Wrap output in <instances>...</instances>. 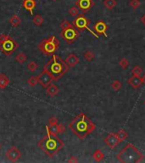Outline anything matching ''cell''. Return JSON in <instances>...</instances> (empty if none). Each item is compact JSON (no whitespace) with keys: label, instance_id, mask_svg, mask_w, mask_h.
Here are the masks:
<instances>
[{"label":"cell","instance_id":"cell-15","mask_svg":"<svg viewBox=\"0 0 145 163\" xmlns=\"http://www.w3.org/2000/svg\"><path fill=\"white\" fill-rule=\"evenodd\" d=\"M127 83H128V84L130 86H132L133 88H139L140 87L142 86V84H143L141 77H136V76H132V77H130L128 79Z\"/></svg>","mask_w":145,"mask_h":163},{"label":"cell","instance_id":"cell-6","mask_svg":"<svg viewBox=\"0 0 145 163\" xmlns=\"http://www.w3.org/2000/svg\"><path fill=\"white\" fill-rule=\"evenodd\" d=\"M19 47L18 43L7 34L0 35V50L6 55H12Z\"/></svg>","mask_w":145,"mask_h":163},{"label":"cell","instance_id":"cell-24","mask_svg":"<svg viewBox=\"0 0 145 163\" xmlns=\"http://www.w3.org/2000/svg\"><path fill=\"white\" fill-rule=\"evenodd\" d=\"M116 134H117L118 137L121 139V140L122 142L125 141L126 139L128 138V134H127V132H126V130H124V129H120Z\"/></svg>","mask_w":145,"mask_h":163},{"label":"cell","instance_id":"cell-31","mask_svg":"<svg viewBox=\"0 0 145 163\" xmlns=\"http://www.w3.org/2000/svg\"><path fill=\"white\" fill-rule=\"evenodd\" d=\"M73 25L70 22V21H68L67 20H64L62 22H61V24H60V28L62 29V30H65V29H67L69 27H71Z\"/></svg>","mask_w":145,"mask_h":163},{"label":"cell","instance_id":"cell-1","mask_svg":"<svg viewBox=\"0 0 145 163\" xmlns=\"http://www.w3.org/2000/svg\"><path fill=\"white\" fill-rule=\"evenodd\" d=\"M69 128L78 139L82 140L96 129V125L90 120V118H88L86 114L80 113L70 122Z\"/></svg>","mask_w":145,"mask_h":163},{"label":"cell","instance_id":"cell-20","mask_svg":"<svg viewBox=\"0 0 145 163\" xmlns=\"http://www.w3.org/2000/svg\"><path fill=\"white\" fill-rule=\"evenodd\" d=\"M93 157L97 162H99L105 158V154L101 150H96L94 151V153L93 154Z\"/></svg>","mask_w":145,"mask_h":163},{"label":"cell","instance_id":"cell-35","mask_svg":"<svg viewBox=\"0 0 145 163\" xmlns=\"http://www.w3.org/2000/svg\"><path fill=\"white\" fill-rule=\"evenodd\" d=\"M59 123L58 118L56 116H51L48 120V126H54Z\"/></svg>","mask_w":145,"mask_h":163},{"label":"cell","instance_id":"cell-33","mask_svg":"<svg viewBox=\"0 0 145 163\" xmlns=\"http://www.w3.org/2000/svg\"><path fill=\"white\" fill-rule=\"evenodd\" d=\"M140 1L139 0H131L130 1V6L134 10H136L139 6H140Z\"/></svg>","mask_w":145,"mask_h":163},{"label":"cell","instance_id":"cell-12","mask_svg":"<svg viewBox=\"0 0 145 163\" xmlns=\"http://www.w3.org/2000/svg\"><path fill=\"white\" fill-rule=\"evenodd\" d=\"M76 5L82 12L86 13L92 9V7L94 5V2L93 0H77L76 2Z\"/></svg>","mask_w":145,"mask_h":163},{"label":"cell","instance_id":"cell-10","mask_svg":"<svg viewBox=\"0 0 145 163\" xmlns=\"http://www.w3.org/2000/svg\"><path fill=\"white\" fill-rule=\"evenodd\" d=\"M105 143L110 148V149H115L116 146L119 144H121L122 141L121 140V139L118 137V135L116 133H110L107 135L106 137L104 139Z\"/></svg>","mask_w":145,"mask_h":163},{"label":"cell","instance_id":"cell-22","mask_svg":"<svg viewBox=\"0 0 145 163\" xmlns=\"http://www.w3.org/2000/svg\"><path fill=\"white\" fill-rule=\"evenodd\" d=\"M32 22L34 25H36L37 27H40L43 24L44 22V19L43 18V16H41L40 15H37L34 16V18L32 20Z\"/></svg>","mask_w":145,"mask_h":163},{"label":"cell","instance_id":"cell-9","mask_svg":"<svg viewBox=\"0 0 145 163\" xmlns=\"http://www.w3.org/2000/svg\"><path fill=\"white\" fill-rule=\"evenodd\" d=\"M38 80L39 84L42 87H45V88H47L53 83V81H54L53 77L48 73L45 69H43L42 73L39 76H38Z\"/></svg>","mask_w":145,"mask_h":163},{"label":"cell","instance_id":"cell-4","mask_svg":"<svg viewBox=\"0 0 145 163\" xmlns=\"http://www.w3.org/2000/svg\"><path fill=\"white\" fill-rule=\"evenodd\" d=\"M117 160L122 163L141 162L144 159V155L132 144H127L117 154Z\"/></svg>","mask_w":145,"mask_h":163},{"label":"cell","instance_id":"cell-29","mask_svg":"<svg viewBox=\"0 0 145 163\" xmlns=\"http://www.w3.org/2000/svg\"><path fill=\"white\" fill-rule=\"evenodd\" d=\"M121 86H122L121 83L120 81H118V80L114 81V82L112 83V84H111V87H112V89H113L114 91H119V90L121 88Z\"/></svg>","mask_w":145,"mask_h":163},{"label":"cell","instance_id":"cell-21","mask_svg":"<svg viewBox=\"0 0 145 163\" xmlns=\"http://www.w3.org/2000/svg\"><path fill=\"white\" fill-rule=\"evenodd\" d=\"M103 4L105 6V8H107L109 10H113L117 4L116 0H104Z\"/></svg>","mask_w":145,"mask_h":163},{"label":"cell","instance_id":"cell-32","mask_svg":"<svg viewBox=\"0 0 145 163\" xmlns=\"http://www.w3.org/2000/svg\"><path fill=\"white\" fill-rule=\"evenodd\" d=\"M119 65H120L121 67L123 68V69H127L128 66H129V61L126 59V58H123V59H121L120 60Z\"/></svg>","mask_w":145,"mask_h":163},{"label":"cell","instance_id":"cell-11","mask_svg":"<svg viewBox=\"0 0 145 163\" xmlns=\"http://www.w3.org/2000/svg\"><path fill=\"white\" fill-rule=\"evenodd\" d=\"M5 155H6V157L10 160V162H18L20 159V157L22 156V154L20 151V150L17 147L12 146L7 150Z\"/></svg>","mask_w":145,"mask_h":163},{"label":"cell","instance_id":"cell-16","mask_svg":"<svg viewBox=\"0 0 145 163\" xmlns=\"http://www.w3.org/2000/svg\"><path fill=\"white\" fill-rule=\"evenodd\" d=\"M22 5L25 8V10L29 11L31 15H33V10L36 8L35 0H24Z\"/></svg>","mask_w":145,"mask_h":163},{"label":"cell","instance_id":"cell-41","mask_svg":"<svg viewBox=\"0 0 145 163\" xmlns=\"http://www.w3.org/2000/svg\"><path fill=\"white\" fill-rule=\"evenodd\" d=\"M54 1H55V0H54Z\"/></svg>","mask_w":145,"mask_h":163},{"label":"cell","instance_id":"cell-19","mask_svg":"<svg viewBox=\"0 0 145 163\" xmlns=\"http://www.w3.org/2000/svg\"><path fill=\"white\" fill-rule=\"evenodd\" d=\"M10 23L13 27H18L20 23H21V19L17 15H14L10 19Z\"/></svg>","mask_w":145,"mask_h":163},{"label":"cell","instance_id":"cell-25","mask_svg":"<svg viewBox=\"0 0 145 163\" xmlns=\"http://www.w3.org/2000/svg\"><path fill=\"white\" fill-rule=\"evenodd\" d=\"M83 57L84 59L87 60V61H91V60H93L94 57H95V55H94V53L93 52V51H91V50H87L86 51L84 54H83Z\"/></svg>","mask_w":145,"mask_h":163},{"label":"cell","instance_id":"cell-40","mask_svg":"<svg viewBox=\"0 0 145 163\" xmlns=\"http://www.w3.org/2000/svg\"><path fill=\"white\" fill-rule=\"evenodd\" d=\"M144 105H145V101H144Z\"/></svg>","mask_w":145,"mask_h":163},{"label":"cell","instance_id":"cell-28","mask_svg":"<svg viewBox=\"0 0 145 163\" xmlns=\"http://www.w3.org/2000/svg\"><path fill=\"white\" fill-rule=\"evenodd\" d=\"M38 68V65L36 61H31L27 66V69L31 72H34Z\"/></svg>","mask_w":145,"mask_h":163},{"label":"cell","instance_id":"cell-37","mask_svg":"<svg viewBox=\"0 0 145 163\" xmlns=\"http://www.w3.org/2000/svg\"><path fill=\"white\" fill-rule=\"evenodd\" d=\"M141 22L145 26V14L141 17Z\"/></svg>","mask_w":145,"mask_h":163},{"label":"cell","instance_id":"cell-14","mask_svg":"<svg viewBox=\"0 0 145 163\" xmlns=\"http://www.w3.org/2000/svg\"><path fill=\"white\" fill-rule=\"evenodd\" d=\"M65 62L67 64L69 67H74L80 62V59L75 54H70L65 59Z\"/></svg>","mask_w":145,"mask_h":163},{"label":"cell","instance_id":"cell-8","mask_svg":"<svg viewBox=\"0 0 145 163\" xmlns=\"http://www.w3.org/2000/svg\"><path fill=\"white\" fill-rule=\"evenodd\" d=\"M60 36L66 41L68 44H72L79 38L80 31L74 26H72L71 27L62 30V31L60 32Z\"/></svg>","mask_w":145,"mask_h":163},{"label":"cell","instance_id":"cell-36","mask_svg":"<svg viewBox=\"0 0 145 163\" xmlns=\"http://www.w3.org/2000/svg\"><path fill=\"white\" fill-rule=\"evenodd\" d=\"M78 160L76 156H70V159L68 160V162H77Z\"/></svg>","mask_w":145,"mask_h":163},{"label":"cell","instance_id":"cell-18","mask_svg":"<svg viewBox=\"0 0 145 163\" xmlns=\"http://www.w3.org/2000/svg\"><path fill=\"white\" fill-rule=\"evenodd\" d=\"M10 84V78L5 74H0V88H5Z\"/></svg>","mask_w":145,"mask_h":163},{"label":"cell","instance_id":"cell-17","mask_svg":"<svg viewBox=\"0 0 145 163\" xmlns=\"http://www.w3.org/2000/svg\"><path fill=\"white\" fill-rule=\"evenodd\" d=\"M59 88L56 85L54 84H50L49 86L47 87V90H46V94L47 95L50 96V97H54L59 94Z\"/></svg>","mask_w":145,"mask_h":163},{"label":"cell","instance_id":"cell-39","mask_svg":"<svg viewBox=\"0 0 145 163\" xmlns=\"http://www.w3.org/2000/svg\"><path fill=\"white\" fill-rule=\"evenodd\" d=\"M1 147H2V145H1V143H0V149H1Z\"/></svg>","mask_w":145,"mask_h":163},{"label":"cell","instance_id":"cell-30","mask_svg":"<svg viewBox=\"0 0 145 163\" xmlns=\"http://www.w3.org/2000/svg\"><path fill=\"white\" fill-rule=\"evenodd\" d=\"M69 14H70V15L72 16V17H77L78 15H79V10L77 9V7H76V6L71 7V8L69 10Z\"/></svg>","mask_w":145,"mask_h":163},{"label":"cell","instance_id":"cell-7","mask_svg":"<svg viewBox=\"0 0 145 163\" xmlns=\"http://www.w3.org/2000/svg\"><path fill=\"white\" fill-rule=\"evenodd\" d=\"M89 24H90V20L87 19L84 15H78L72 22V25L77 29L79 31H88L93 36H94L96 38H98L99 36L97 35L96 32H94L92 29L89 28Z\"/></svg>","mask_w":145,"mask_h":163},{"label":"cell","instance_id":"cell-23","mask_svg":"<svg viewBox=\"0 0 145 163\" xmlns=\"http://www.w3.org/2000/svg\"><path fill=\"white\" fill-rule=\"evenodd\" d=\"M26 59H27L26 55L24 53H22V52H20L19 54L15 56V60H16L18 63H20V64H23V63H25Z\"/></svg>","mask_w":145,"mask_h":163},{"label":"cell","instance_id":"cell-5","mask_svg":"<svg viewBox=\"0 0 145 163\" xmlns=\"http://www.w3.org/2000/svg\"><path fill=\"white\" fill-rule=\"evenodd\" d=\"M59 48V41L55 36L42 40L38 44L39 50L45 55H53Z\"/></svg>","mask_w":145,"mask_h":163},{"label":"cell","instance_id":"cell-38","mask_svg":"<svg viewBox=\"0 0 145 163\" xmlns=\"http://www.w3.org/2000/svg\"><path fill=\"white\" fill-rule=\"evenodd\" d=\"M141 79H142V82H143V84H145V74L143 76V77H141Z\"/></svg>","mask_w":145,"mask_h":163},{"label":"cell","instance_id":"cell-13","mask_svg":"<svg viewBox=\"0 0 145 163\" xmlns=\"http://www.w3.org/2000/svg\"><path fill=\"white\" fill-rule=\"evenodd\" d=\"M93 30L95 31L97 34H102L105 38H107V30H108V26L105 22L103 20H98L96 22L93 26Z\"/></svg>","mask_w":145,"mask_h":163},{"label":"cell","instance_id":"cell-34","mask_svg":"<svg viewBox=\"0 0 145 163\" xmlns=\"http://www.w3.org/2000/svg\"><path fill=\"white\" fill-rule=\"evenodd\" d=\"M57 129H58V134H62L66 132V127L64 123H58L57 125Z\"/></svg>","mask_w":145,"mask_h":163},{"label":"cell","instance_id":"cell-27","mask_svg":"<svg viewBox=\"0 0 145 163\" xmlns=\"http://www.w3.org/2000/svg\"><path fill=\"white\" fill-rule=\"evenodd\" d=\"M28 84L30 86L34 87L37 86V84H38V77H30L28 79Z\"/></svg>","mask_w":145,"mask_h":163},{"label":"cell","instance_id":"cell-3","mask_svg":"<svg viewBox=\"0 0 145 163\" xmlns=\"http://www.w3.org/2000/svg\"><path fill=\"white\" fill-rule=\"evenodd\" d=\"M44 69L53 77L55 81V80H59L62 76H64L69 71L70 67L65 62V60H63L58 55H55L54 54L52 58L49 59V61L45 65Z\"/></svg>","mask_w":145,"mask_h":163},{"label":"cell","instance_id":"cell-2","mask_svg":"<svg viewBox=\"0 0 145 163\" xmlns=\"http://www.w3.org/2000/svg\"><path fill=\"white\" fill-rule=\"evenodd\" d=\"M45 128L47 131V134L38 143V147L48 157L52 158L63 149L65 144L59 137H57V135L53 134L49 132L48 125L45 127Z\"/></svg>","mask_w":145,"mask_h":163},{"label":"cell","instance_id":"cell-26","mask_svg":"<svg viewBox=\"0 0 145 163\" xmlns=\"http://www.w3.org/2000/svg\"><path fill=\"white\" fill-rule=\"evenodd\" d=\"M132 73L133 76H136V77H140L143 73V69L138 66H135L132 69Z\"/></svg>","mask_w":145,"mask_h":163}]
</instances>
